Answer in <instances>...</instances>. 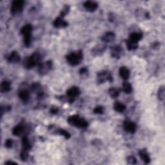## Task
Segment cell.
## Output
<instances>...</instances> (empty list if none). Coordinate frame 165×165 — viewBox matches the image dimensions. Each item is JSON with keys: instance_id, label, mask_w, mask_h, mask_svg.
Segmentation results:
<instances>
[{"instance_id": "4dcf8cb0", "label": "cell", "mask_w": 165, "mask_h": 165, "mask_svg": "<svg viewBox=\"0 0 165 165\" xmlns=\"http://www.w3.org/2000/svg\"><path fill=\"white\" fill-rule=\"evenodd\" d=\"M127 162H128V163H129V164H135L136 162H137V161H136V159H135V157L131 155V156L128 157Z\"/></svg>"}, {"instance_id": "6da1fadb", "label": "cell", "mask_w": 165, "mask_h": 165, "mask_svg": "<svg viewBox=\"0 0 165 165\" xmlns=\"http://www.w3.org/2000/svg\"><path fill=\"white\" fill-rule=\"evenodd\" d=\"M41 57L40 54L39 53H34L25 59L23 65L26 68L30 69L35 66L39 65L41 64Z\"/></svg>"}, {"instance_id": "7a4b0ae2", "label": "cell", "mask_w": 165, "mask_h": 165, "mask_svg": "<svg viewBox=\"0 0 165 165\" xmlns=\"http://www.w3.org/2000/svg\"><path fill=\"white\" fill-rule=\"evenodd\" d=\"M32 26L28 24L24 26L21 29V34L23 35L24 43L25 46L29 47L31 43V39H32Z\"/></svg>"}, {"instance_id": "30bf717a", "label": "cell", "mask_w": 165, "mask_h": 165, "mask_svg": "<svg viewBox=\"0 0 165 165\" xmlns=\"http://www.w3.org/2000/svg\"><path fill=\"white\" fill-rule=\"evenodd\" d=\"M80 94V88L76 87H71L66 91V95H67L68 97L72 98V99H74V97L78 96Z\"/></svg>"}, {"instance_id": "d6a6232c", "label": "cell", "mask_w": 165, "mask_h": 165, "mask_svg": "<svg viewBox=\"0 0 165 165\" xmlns=\"http://www.w3.org/2000/svg\"><path fill=\"white\" fill-rule=\"evenodd\" d=\"M13 144V141L11 139H9L7 140V141L5 143V147L8 148H10L12 147V146Z\"/></svg>"}, {"instance_id": "9c48e42d", "label": "cell", "mask_w": 165, "mask_h": 165, "mask_svg": "<svg viewBox=\"0 0 165 165\" xmlns=\"http://www.w3.org/2000/svg\"><path fill=\"white\" fill-rule=\"evenodd\" d=\"M123 54V49L120 45H116L112 47L111 49V55L114 58L119 59Z\"/></svg>"}, {"instance_id": "5bb4252c", "label": "cell", "mask_w": 165, "mask_h": 165, "mask_svg": "<svg viewBox=\"0 0 165 165\" xmlns=\"http://www.w3.org/2000/svg\"><path fill=\"white\" fill-rule=\"evenodd\" d=\"M143 35L141 33H132L130 35L128 39L130 41L138 43V42L142 39Z\"/></svg>"}, {"instance_id": "d4e9b609", "label": "cell", "mask_w": 165, "mask_h": 165, "mask_svg": "<svg viewBox=\"0 0 165 165\" xmlns=\"http://www.w3.org/2000/svg\"><path fill=\"white\" fill-rule=\"evenodd\" d=\"M123 91L126 94H130L132 91V87H131L130 83L128 82H125L123 84Z\"/></svg>"}, {"instance_id": "cb8c5ba5", "label": "cell", "mask_w": 165, "mask_h": 165, "mask_svg": "<svg viewBox=\"0 0 165 165\" xmlns=\"http://www.w3.org/2000/svg\"><path fill=\"white\" fill-rule=\"evenodd\" d=\"M126 46H127V49L129 51H133L137 49L138 43H135L130 41L129 40H126Z\"/></svg>"}, {"instance_id": "e0dca14e", "label": "cell", "mask_w": 165, "mask_h": 165, "mask_svg": "<svg viewBox=\"0 0 165 165\" xmlns=\"http://www.w3.org/2000/svg\"><path fill=\"white\" fill-rule=\"evenodd\" d=\"M19 97L23 102H27L29 99L30 94L27 90H23L19 92Z\"/></svg>"}, {"instance_id": "2e32d148", "label": "cell", "mask_w": 165, "mask_h": 165, "mask_svg": "<svg viewBox=\"0 0 165 165\" xmlns=\"http://www.w3.org/2000/svg\"><path fill=\"white\" fill-rule=\"evenodd\" d=\"M139 154L141 158L144 161L146 164H148L150 162V156L147 152L146 151V150H141L139 152Z\"/></svg>"}, {"instance_id": "8992f818", "label": "cell", "mask_w": 165, "mask_h": 165, "mask_svg": "<svg viewBox=\"0 0 165 165\" xmlns=\"http://www.w3.org/2000/svg\"><path fill=\"white\" fill-rule=\"evenodd\" d=\"M97 82L99 83H104L105 81H110V82H112V81H113L111 74L109 72L106 70L98 72L97 75Z\"/></svg>"}, {"instance_id": "44dd1931", "label": "cell", "mask_w": 165, "mask_h": 165, "mask_svg": "<svg viewBox=\"0 0 165 165\" xmlns=\"http://www.w3.org/2000/svg\"><path fill=\"white\" fill-rule=\"evenodd\" d=\"M11 90V83L7 81H4L1 84V92H7Z\"/></svg>"}, {"instance_id": "d590c367", "label": "cell", "mask_w": 165, "mask_h": 165, "mask_svg": "<svg viewBox=\"0 0 165 165\" xmlns=\"http://www.w3.org/2000/svg\"><path fill=\"white\" fill-rule=\"evenodd\" d=\"M5 164H17V163L15 162H12V161H8V162H5Z\"/></svg>"}, {"instance_id": "5b68a950", "label": "cell", "mask_w": 165, "mask_h": 165, "mask_svg": "<svg viewBox=\"0 0 165 165\" xmlns=\"http://www.w3.org/2000/svg\"><path fill=\"white\" fill-rule=\"evenodd\" d=\"M24 6V1L22 0H15L12 2L11 8V12L12 15L20 13L22 11Z\"/></svg>"}, {"instance_id": "f1b7e54d", "label": "cell", "mask_w": 165, "mask_h": 165, "mask_svg": "<svg viewBox=\"0 0 165 165\" xmlns=\"http://www.w3.org/2000/svg\"><path fill=\"white\" fill-rule=\"evenodd\" d=\"M69 11H70V7L68 5H65L64 7V8L62 9L61 12V17H63L65 15H66L68 12Z\"/></svg>"}, {"instance_id": "d6986e66", "label": "cell", "mask_w": 165, "mask_h": 165, "mask_svg": "<svg viewBox=\"0 0 165 165\" xmlns=\"http://www.w3.org/2000/svg\"><path fill=\"white\" fill-rule=\"evenodd\" d=\"M114 108L118 112H123L126 110V106L120 102H116L114 104Z\"/></svg>"}, {"instance_id": "ac0fdd59", "label": "cell", "mask_w": 165, "mask_h": 165, "mask_svg": "<svg viewBox=\"0 0 165 165\" xmlns=\"http://www.w3.org/2000/svg\"><path fill=\"white\" fill-rule=\"evenodd\" d=\"M24 130H25L24 126L20 124V125H17L16 127L14 128L12 130V133L14 135H16V136L21 135L23 133Z\"/></svg>"}, {"instance_id": "83f0119b", "label": "cell", "mask_w": 165, "mask_h": 165, "mask_svg": "<svg viewBox=\"0 0 165 165\" xmlns=\"http://www.w3.org/2000/svg\"><path fill=\"white\" fill-rule=\"evenodd\" d=\"M20 157L23 161H26L28 157V151L26 150H22V151L20 153Z\"/></svg>"}, {"instance_id": "e575fe53", "label": "cell", "mask_w": 165, "mask_h": 165, "mask_svg": "<svg viewBox=\"0 0 165 165\" xmlns=\"http://www.w3.org/2000/svg\"><path fill=\"white\" fill-rule=\"evenodd\" d=\"M88 72V69L86 67H83V68L80 69V74H81V75H82V74H84L86 72Z\"/></svg>"}, {"instance_id": "52a82bcc", "label": "cell", "mask_w": 165, "mask_h": 165, "mask_svg": "<svg viewBox=\"0 0 165 165\" xmlns=\"http://www.w3.org/2000/svg\"><path fill=\"white\" fill-rule=\"evenodd\" d=\"M39 66V73L40 75H45L52 69V62L51 61H45L43 63H41Z\"/></svg>"}, {"instance_id": "ffe728a7", "label": "cell", "mask_w": 165, "mask_h": 165, "mask_svg": "<svg viewBox=\"0 0 165 165\" xmlns=\"http://www.w3.org/2000/svg\"><path fill=\"white\" fill-rule=\"evenodd\" d=\"M115 37H116V35L114 32H109L103 35L102 39L106 42H111L115 39Z\"/></svg>"}, {"instance_id": "603a6c76", "label": "cell", "mask_w": 165, "mask_h": 165, "mask_svg": "<svg viewBox=\"0 0 165 165\" xmlns=\"http://www.w3.org/2000/svg\"><path fill=\"white\" fill-rule=\"evenodd\" d=\"M22 145H23V149L29 151L31 148V145L30 144L28 139L27 137H24L22 139Z\"/></svg>"}, {"instance_id": "1f68e13d", "label": "cell", "mask_w": 165, "mask_h": 165, "mask_svg": "<svg viewBox=\"0 0 165 165\" xmlns=\"http://www.w3.org/2000/svg\"><path fill=\"white\" fill-rule=\"evenodd\" d=\"M94 112L95 114H102L103 113V108L101 106H98L97 107H95Z\"/></svg>"}, {"instance_id": "7402d4cb", "label": "cell", "mask_w": 165, "mask_h": 165, "mask_svg": "<svg viewBox=\"0 0 165 165\" xmlns=\"http://www.w3.org/2000/svg\"><path fill=\"white\" fill-rule=\"evenodd\" d=\"M108 93L112 98H116L119 96V94H120V90L113 87L108 90Z\"/></svg>"}, {"instance_id": "8fae6325", "label": "cell", "mask_w": 165, "mask_h": 165, "mask_svg": "<svg viewBox=\"0 0 165 165\" xmlns=\"http://www.w3.org/2000/svg\"><path fill=\"white\" fill-rule=\"evenodd\" d=\"M84 7L88 11L94 12L97 9L98 5L94 1H87L84 3Z\"/></svg>"}, {"instance_id": "4fadbf2b", "label": "cell", "mask_w": 165, "mask_h": 165, "mask_svg": "<svg viewBox=\"0 0 165 165\" xmlns=\"http://www.w3.org/2000/svg\"><path fill=\"white\" fill-rule=\"evenodd\" d=\"M119 73L121 78L123 79L124 80H128L129 77H130V71H129L128 69L125 67V66H121V67L119 68Z\"/></svg>"}, {"instance_id": "4316f807", "label": "cell", "mask_w": 165, "mask_h": 165, "mask_svg": "<svg viewBox=\"0 0 165 165\" xmlns=\"http://www.w3.org/2000/svg\"><path fill=\"white\" fill-rule=\"evenodd\" d=\"M158 98L160 101H163L164 98V87L161 86L158 91Z\"/></svg>"}, {"instance_id": "ba28073f", "label": "cell", "mask_w": 165, "mask_h": 165, "mask_svg": "<svg viewBox=\"0 0 165 165\" xmlns=\"http://www.w3.org/2000/svg\"><path fill=\"white\" fill-rule=\"evenodd\" d=\"M123 128L128 132L133 133L135 131L137 126H136V124L133 123V122L127 120L123 123Z\"/></svg>"}, {"instance_id": "3957f363", "label": "cell", "mask_w": 165, "mask_h": 165, "mask_svg": "<svg viewBox=\"0 0 165 165\" xmlns=\"http://www.w3.org/2000/svg\"><path fill=\"white\" fill-rule=\"evenodd\" d=\"M68 122L70 125L78 128H86L88 126V123L84 119L76 115L69 117L68 118Z\"/></svg>"}, {"instance_id": "277c9868", "label": "cell", "mask_w": 165, "mask_h": 165, "mask_svg": "<svg viewBox=\"0 0 165 165\" xmlns=\"http://www.w3.org/2000/svg\"><path fill=\"white\" fill-rule=\"evenodd\" d=\"M83 59V53L81 51L76 53H72L66 56V60L72 66H76L81 63Z\"/></svg>"}, {"instance_id": "f546056e", "label": "cell", "mask_w": 165, "mask_h": 165, "mask_svg": "<svg viewBox=\"0 0 165 165\" xmlns=\"http://www.w3.org/2000/svg\"><path fill=\"white\" fill-rule=\"evenodd\" d=\"M59 133H60L61 135H63L64 137H65L66 139H69V138L70 137V133H69L68 132H67V131H65L64 130H63V129H60V130H59Z\"/></svg>"}, {"instance_id": "9a60e30c", "label": "cell", "mask_w": 165, "mask_h": 165, "mask_svg": "<svg viewBox=\"0 0 165 165\" xmlns=\"http://www.w3.org/2000/svg\"><path fill=\"white\" fill-rule=\"evenodd\" d=\"M20 59V55L18 54V53L16 51H13L11 54L10 56H9L8 58V61L9 63H17Z\"/></svg>"}, {"instance_id": "7c38bea8", "label": "cell", "mask_w": 165, "mask_h": 165, "mask_svg": "<svg viewBox=\"0 0 165 165\" xmlns=\"http://www.w3.org/2000/svg\"><path fill=\"white\" fill-rule=\"evenodd\" d=\"M67 25L68 23L61 18H57L54 21V26L56 28H64Z\"/></svg>"}, {"instance_id": "836d02e7", "label": "cell", "mask_w": 165, "mask_h": 165, "mask_svg": "<svg viewBox=\"0 0 165 165\" xmlns=\"http://www.w3.org/2000/svg\"><path fill=\"white\" fill-rule=\"evenodd\" d=\"M50 112H51V114H56L57 113V112H58V108H57V107H55V106L52 107L51 109V111Z\"/></svg>"}, {"instance_id": "484cf974", "label": "cell", "mask_w": 165, "mask_h": 165, "mask_svg": "<svg viewBox=\"0 0 165 165\" xmlns=\"http://www.w3.org/2000/svg\"><path fill=\"white\" fill-rule=\"evenodd\" d=\"M103 48H105L104 46H99L95 47L94 49L92 50V54H94V56H97V55H99V53H103V52L104 51Z\"/></svg>"}]
</instances>
